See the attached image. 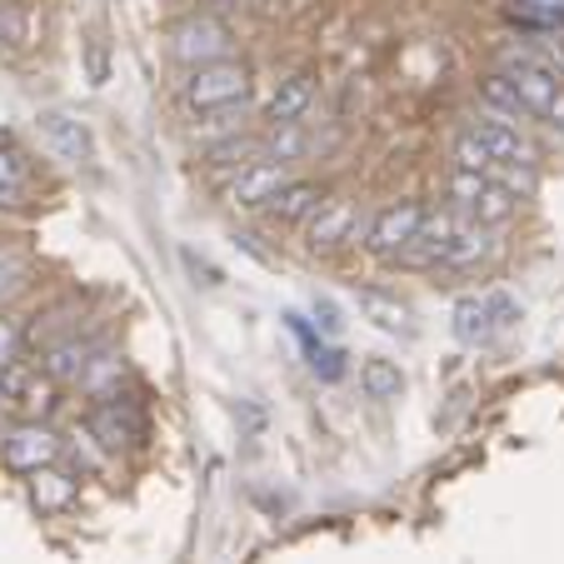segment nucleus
I'll list each match as a JSON object with an SVG mask.
<instances>
[{"instance_id":"obj_20","label":"nucleus","mask_w":564,"mask_h":564,"mask_svg":"<svg viewBox=\"0 0 564 564\" xmlns=\"http://www.w3.org/2000/svg\"><path fill=\"white\" fill-rule=\"evenodd\" d=\"M360 384L370 400H400V394H405V375H400V365H390V360H365Z\"/></svg>"},{"instance_id":"obj_34","label":"nucleus","mask_w":564,"mask_h":564,"mask_svg":"<svg viewBox=\"0 0 564 564\" xmlns=\"http://www.w3.org/2000/svg\"><path fill=\"white\" fill-rule=\"evenodd\" d=\"M0 145H11V130H6V126H0Z\"/></svg>"},{"instance_id":"obj_6","label":"nucleus","mask_w":564,"mask_h":564,"mask_svg":"<svg viewBox=\"0 0 564 564\" xmlns=\"http://www.w3.org/2000/svg\"><path fill=\"white\" fill-rule=\"evenodd\" d=\"M355 220H360V205H355L350 195H340V200H319L305 220V246L315 250V256L319 250H340L345 240H355Z\"/></svg>"},{"instance_id":"obj_2","label":"nucleus","mask_w":564,"mask_h":564,"mask_svg":"<svg viewBox=\"0 0 564 564\" xmlns=\"http://www.w3.org/2000/svg\"><path fill=\"white\" fill-rule=\"evenodd\" d=\"M171 51L181 65H215V61H230L235 51V31L220 21V15H191L171 31Z\"/></svg>"},{"instance_id":"obj_10","label":"nucleus","mask_w":564,"mask_h":564,"mask_svg":"<svg viewBox=\"0 0 564 564\" xmlns=\"http://www.w3.org/2000/svg\"><path fill=\"white\" fill-rule=\"evenodd\" d=\"M505 80L514 86V96H520V106L530 110V116H544V106H550L554 96L564 90V75L550 70V65H530V61H510L505 55Z\"/></svg>"},{"instance_id":"obj_4","label":"nucleus","mask_w":564,"mask_h":564,"mask_svg":"<svg viewBox=\"0 0 564 564\" xmlns=\"http://www.w3.org/2000/svg\"><path fill=\"white\" fill-rule=\"evenodd\" d=\"M420 220H425V205L420 200L384 205L370 220V230H365V250H370L375 260H400V250L410 246V235L420 230Z\"/></svg>"},{"instance_id":"obj_5","label":"nucleus","mask_w":564,"mask_h":564,"mask_svg":"<svg viewBox=\"0 0 564 564\" xmlns=\"http://www.w3.org/2000/svg\"><path fill=\"white\" fill-rule=\"evenodd\" d=\"M455 230H459V210H425L420 230L410 235V246L400 250V260H394V265H415V270H435V265H445Z\"/></svg>"},{"instance_id":"obj_27","label":"nucleus","mask_w":564,"mask_h":564,"mask_svg":"<svg viewBox=\"0 0 564 564\" xmlns=\"http://www.w3.org/2000/svg\"><path fill=\"white\" fill-rule=\"evenodd\" d=\"M485 181H490V175H469V171H455V175H449V200H455L459 215L469 210V200L479 195V185H485Z\"/></svg>"},{"instance_id":"obj_24","label":"nucleus","mask_w":564,"mask_h":564,"mask_svg":"<svg viewBox=\"0 0 564 564\" xmlns=\"http://www.w3.org/2000/svg\"><path fill=\"white\" fill-rule=\"evenodd\" d=\"M485 106H495V110H500V120H514V126H520V116H530L505 75H490V80H485Z\"/></svg>"},{"instance_id":"obj_22","label":"nucleus","mask_w":564,"mask_h":564,"mask_svg":"<svg viewBox=\"0 0 564 564\" xmlns=\"http://www.w3.org/2000/svg\"><path fill=\"white\" fill-rule=\"evenodd\" d=\"M200 126H195V140H220V135H240V120H246V100L240 106H220V110H200Z\"/></svg>"},{"instance_id":"obj_26","label":"nucleus","mask_w":564,"mask_h":564,"mask_svg":"<svg viewBox=\"0 0 564 564\" xmlns=\"http://www.w3.org/2000/svg\"><path fill=\"white\" fill-rule=\"evenodd\" d=\"M25 175H31V165H25V155H21V150L0 145V185H6V191H21V185H25Z\"/></svg>"},{"instance_id":"obj_8","label":"nucleus","mask_w":564,"mask_h":564,"mask_svg":"<svg viewBox=\"0 0 564 564\" xmlns=\"http://www.w3.org/2000/svg\"><path fill=\"white\" fill-rule=\"evenodd\" d=\"M469 135H475L479 145L490 150L495 171H510V165H534V150H530V140L520 135V126H514V120L479 116L475 126H469Z\"/></svg>"},{"instance_id":"obj_31","label":"nucleus","mask_w":564,"mask_h":564,"mask_svg":"<svg viewBox=\"0 0 564 564\" xmlns=\"http://www.w3.org/2000/svg\"><path fill=\"white\" fill-rule=\"evenodd\" d=\"M90 86H106V45L90 41Z\"/></svg>"},{"instance_id":"obj_13","label":"nucleus","mask_w":564,"mask_h":564,"mask_svg":"<svg viewBox=\"0 0 564 564\" xmlns=\"http://www.w3.org/2000/svg\"><path fill=\"white\" fill-rule=\"evenodd\" d=\"M90 360H96V345L80 340V335H65V340H55L51 350L41 355V375H51L55 384H80Z\"/></svg>"},{"instance_id":"obj_23","label":"nucleus","mask_w":564,"mask_h":564,"mask_svg":"<svg viewBox=\"0 0 564 564\" xmlns=\"http://www.w3.org/2000/svg\"><path fill=\"white\" fill-rule=\"evenodd\" d=\"M449 155H455V171H469V175H495V160H490V150L479 145L475 135H459L455 140V150H449Z\"/></svg>"},{"instance_id":"obj_7","label":"nucleus","mask_w":564,"mask_h":564,"mask_svg":"<svg viewBox=\"0 0 564 564\" xmlns=\"http://www.w3.org/2000/svg\"><path fill=\"white\" fill-rule=\"evenodd\" d=\"M290 181V160H256L246 171H235L230 181V205L235 210H265L270 195H280V185Z\"/></svg>"},{"instance_id":"obj_18","label":"nucleus","mask_w":564,"mask_h":564,"mask_svg":"<svg viewBox=\"0 0 564 564\" xmlns=\"http://www.w3.org/2000/svg\"><path fill=\"white\" fill-rule=\"evenodd\" d=\"M31 500L41 505L45 514L65 510V505L75 500V475H65V469H55V465L35 469V475H31Z\"/></svg>"},{"instance_id":"obj_21","label":"nucleus","mask_w":564,"mask_h":564,"mask_svg":"<svg viewBox=\"0 0 564 564\" xmlns=\"http://www.w3.org/2000/svg\"><path fill=\"white\" fill-rule=\"evenodd\" d=\"M11 405H21L31 420L51 415V410H55V380H51V375H25L21 390L11 394Z\"/></svg>"},{"instance_id":"obj_11","label":"nucleus","mask_w":564,"mask_h":564,"mask_svg":"<svg viewBox=\"0 0 564 564\" xmlns=\"http://www.w3.org/2000/svg\"><path fill=\"white\" fill-rule=\"evenodd\" d=\"M41 135L45 145L55 150L61 160H90L96 155V140H90V126L80 116H70V110H41Z\"/></svg>"},{"instance_id":"obj_33","label":"nucleus","mask_w":564,"mask_h":564,"mask_svg":"<svg viewBox=\"0 0 564 564\" xmlns=\"http://www.w3.org/2000/svg\"><path fill=\"white\" fill-rule=\"evenodd\" d=\"M15 195H21V191H6V185H0V210H6V205H15Z\"/></svg>"},{"instance_id":"obj_25","label":"nucleus","mask_w":564,"mask_h":564,"mask_svg":"<svg viewBox=\"0 0 564 564\" xmlns=\"http://www.w3.org/2000/svg\"><path fill=\"white\" fill-rule=\"evenodd\" d=\"M31 41H35L31 15H21V11H0V45H11V51H25Z\"/></svg>"},{"instance_id":"obj_12","label":"nucleus","mask_w":564,"mask_h":564,"mask_svg":"<svg viewBox=\"0 0 564 564\" xmlns=\"http://www.w3.org/2000/svg\"><path fill=\"white\" fill-rule=\"evenodd\" d=\"M310 106H315V75L295 70V75H285V80H275V90H270V100H265V120L270 126H300Z\"/></svg>"},{"instance_id":"obj_3","label":"nucleus","mask_w":564,"mask_h":564,"mask_svg":"<svg viewBox=\"0 0 564 564\" xmlns=\"http://www.w3.org/2000/svg\"><path fill=\"white\" fill-rule=\"evenodd\" d=\"M520 319V305L510 295H465L455 305V340L459 345H490Z\"/></svg>"},{"instance_id":"obj_14","label":"nucleus","mask_w":564,"mask_h":564,"mask_svg":"<svg viewBox=\"0 0 564 564\" xmlns=\"http://www.w3.org/2000/svg\"><path fill=\"white\" fill-rule=\"evenodd\" d=\"M325 200V191H319L315 181H285L280 185V195H270V220L275 225H300V220H310V210Z\"/></svg>"},{"instance_id":"obj_9","label":"nucleus","mask_w":564,"mask_h":564,"mask_svg":"<svg viewBox=\"0 0 564 564\" xmlns=\"http://www.w3.org/2000/svg\"><path fill=\"white\" fill-rule=\"evenodd\" d=\"M55 459H61V440H55V430H45L41 420H25V425H15L11 435H6V465L11 469L35 475V469L55 465Z\"/></svg>"},{"instance_id":"obj_32","label":"nucleus","mask_w":564,"mask_h":564,"mask_svg":"<svg viewBox=\"0 0 564 564\" xmlns=\"http://www.w3.org/2000/svg\"><path fill=\"white\" fill-rule=\"evenodd\" d=\"M540 120H550L554 130H564V90H560V96L550 100V106H544V116H540Z\"/></svg>"},{"instance_id":"obj_16","label":"nucleus","mask_w":564,"mask_h":564,"mask_svg":"<svg viewBox=\"0 0 564 564\" xmlns=\"http://www.w3.org/2000/svg\"><path fill=\"white\" fill-rule=\"evenodd\" d=\"M355 305H360V315L365 319H375L380 330H390V335H405L410 330V310L400 305L394 295H384V290H355Z\"/></svg>"},{"instance_id":"obj_19","label":"nucleus","mask_w":564,"mask_h":564,"mask_svg":"<svg viewBox=\"0 0 564 564\" xmlns=\"http://www.w3.org/2000/svg\"><path fill=\"white\" fill-rule=\"evenodd\" d=\"M86 435L100 440V449H106V455H116L120 445H130V440H135V420L120 415V405H100L96 415H90V430H86Z\"/></svg>"},{"instance_id":"obj_17","label":"nucleus","mask_w":564,"mask_h":564,"mask_svg":"<svg viewBox=\"0 0 564 564\" xmlns=\"http://www.w3.org/2000/svg\"><path fill=\"white\" fill-rule=\"evenodd\" d=\"M485 256H490V225H475V220L459 215V230H455V240H449L445 265L449 270H469V265H479Z\"/></svg>"},{"instance_id":"obj_28","label":"nucleus","mask_w":564,"mask_h":564,"mask_svg":"<svg viewBox=\"0 0 564 564\" xmlns=\"http://www.w3.org/2000/svg\"><path fill=\"white\" fill-rule=\"evenodd\" d=\"M520 15L540 25H564V0H520Z\"/></svg>"},{"instance_id":"obj_29","label":"nucleus","mask_w":564,"mask_h":564,"mask_svg":"<svg viewBox=\"0 0 564 564\" xmlns=\"http://www.w3.org/2000/svg\"><path fill=\"white\" fill-rule=\"evenodd\" d=\"M21 355V325L15 319H0V370Z\"/></svg>"},{"instance_id":"obj_15","label":"nucleus","mask_w":564,"mask_h":564,"mask_svg":"<svg viewBox=\"0 0 564 564\" xmlns=\"http://www.w3.org/2000/svg\"><path fill=\"white\" fill-rule=\"evenodd\" d=\"M514 210H520V195H514L505 181H495V175H490V181L479 185L475 200H469L465 220H475V225H510Z\"/></svg>"},{"instance_id":"obj_30","label":"nucleus","mask_w":564,"mask_h":564,"mask_svg":"<svg viewBox=\"0 0 564 564\" xmlns=\"http://www.w3.org/2000/svg\"><path fill=\"white\" fill-rule=\"evenodd\" d=\"M310 365H315V375L335 380V375H340V350H319V345H315V360H310Z\"/></svg>"},{"instance_id":"obj_1","label":"nucleus","mask_w":564,"mask_h":564,"mask_svg":"<svg viewBox=\"0 0 564 564\" xmlns=\"http://www.w3.org/2000/svg\"><path fill=\"white\" fill-rule=\"evenodd\" d=\"M250 96V70L240 61H215V65H195L185 75V106L200 110H220V106H240Z\"/></svg>"}]
</instances>
